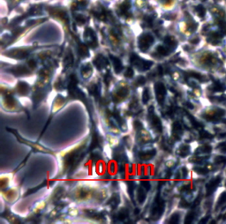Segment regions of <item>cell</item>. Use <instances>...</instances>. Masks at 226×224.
Wrapping results in <instances>:
<instances>
[{
    "instance_id": "cell-1",
    "label": "cell",
    "mask_w": 226,
    "mask_h": 224,
    "mask_svg": "<svg viewBox=\"0 0 226 224\" xmlns=\"http://www.w3.org/2000/svg\"><path fill=\"white\" fill-rule=\"evenodd\" d=\"M153 43V37L151 35L149 34H145V35H142L140 39V47L141 49H147L150 44Z\"/></svg>"
},
{
    "instance_id": "cell-4",
    "label": "cell",
    "mask_w": 226,
    "mask_h": 224,
    "mask_svg": "<svg viewBox=\"0 0 226 224\" xmlns=\"http://www.w3.org/2000/svg\"><path fill=\"white\" fill-rule=\"evenodd\" d=\"M76 20H78L80 23H83V22H85L86 19L84 18L83 16H81V15H78V17H76Z\"/></svg>"
},
{
    "instance_id": "cell-2",
    "label": "cell",
    "mask_w": 226,
    "mask_h": 224,
    "mask_svg": "<svg viewBox=\"0 0 226 224\" xmlns=\"http://www.w3.org/2000/svg\"><path fill=\"white\" fill-rule=\"evenodd\" d=\"M130 7H131V3H130V1L126 0L123 4L119 6L120 13H124V14H126V13H127V11L130 9Z\"/></svg>"
},
{
    "instance_id": "cell-3",
    "label": "cell",
    "mask_w": 226,
    "mask_h": 224,
    "mask_svg": "<svg viewBox=\"0 0 226 224\" xmlns=\"http://www.w3.org/2000/svg\"><path fill=\"white\" fill-rule=\"evenodd\" d=\"M157 51L160 54H162V55H167L168 54V51L166 50V49H165V48H163L162 46H159V47H158Z\"/></svg>"
}]
</instances>
